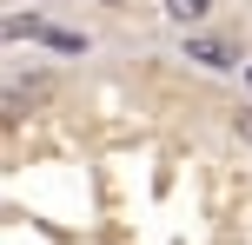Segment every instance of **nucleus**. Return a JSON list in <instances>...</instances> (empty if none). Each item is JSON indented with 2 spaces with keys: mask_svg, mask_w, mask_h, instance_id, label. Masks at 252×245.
<instances>
[{
  "mask_svg": "<svg viewBox=\"0 0 252 245\" xmlns=\"http://www.w3.org/2000/svg\"><path fill=\"white\" fill-rule=\"evenodd\" d=\"M186 60L213 66V73H232V66H239V47H226V40H206V33H186Z\"/></svg>",
  "mask_w": 252,
  "mask_h": 245,
  "instance_id": "nucleus-1",
  "label": "nucleus"
},
{
  "mask_svg": "<svg viewBox=\"0 0 252 245\" xmlns=\"http://www.w3.org/2000/svg\"><path fill=\"white\" fill-rule=\"evenodd\" d=\"M232 126H239V139L252 146V106H246V113H239V119H232Z\"/></svg>",
  "mask_w": 252,
  "mask_h": 245,
  "instance_id": "nucleus-3",
  "label": "nucleus"
},
{
  "mask_svg": "<svg viewBox=\"0 0 252 245\" xmlns=\"http://www.w3.org/2000/svg\"><path fill=\"white\" fill-rule=\"evenodd\" d=\"M159 7H166V20H173V27H199L206 13H213V0H159Z\"/></svg>",
  "mask_w": 252,
  "mask_h": 245,
  "instance_id": "nucleus-2",
  "label": "nucleus"
},
{
  "mask_svg": "<svg viewBox=\"0 0 252 245\" xmlns=\"http://www.w3.org/2000/svg\"><path fill=\"white\" fill-rule=\"evenodd\" d=\"M100 7H126V0H100Z\"/></svg>",
  "mask_w": 252,
  "mask_h": 245,
  "instance_id": "nucleus-4",
  "label": "nucleus"
}]
</instances>
